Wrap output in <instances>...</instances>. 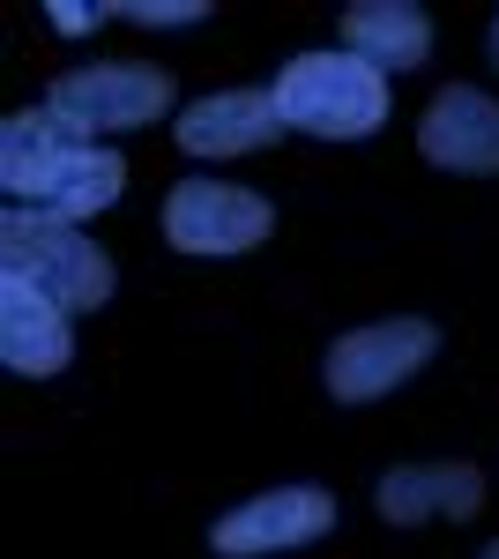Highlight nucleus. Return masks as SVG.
I'll return each instance as SVG.
<instances>
[{"instance_id":"16","label":"nucleus","mask_w":499,"mask_h":559,"mask_svg":"<svg viewBox=\"0 0 499 559\" xmlns=\"http://www.w3.org/2000/svg\"><path fill=\"white\" fill-rule=\"evenodd\" d=\"M477 559H499V545H485V552H477Z\"/></svg>"},{"instance_id":"3","label":"nucleus","mask_w":499,"mask_h":559,"mask_svg":"<svg viewBox=\"0 0 499 559\" xmlns=\"http://www.w3.org/2000/svg\"><path fill=\"white\" fill-rule=\"evenodd\" d=\"M0 261H8V276L38 284L60 313H90V306L112 299V284H120L112 254L90 239L83 224H60V216H38V210L0 216Z\"/></svg>"},{"instance_id":"9","label":"nucleus","mask_w":499,"mask_h":559,"mask_svg":"<svg viewBox=\"0 0 499 559\" xmlns=\"http://www.w3.org/2000/svg\"><path fill=\"white\" fill-rule=\"evenodd\" d=\"M0 358H8V373H60L68 358H75V329H68V313L45 299L38 284H23V276H8L0 269Z\"/></svg>"},{"instance_id":"8","label":"nucleus","mask_w":499,"mask_h":559,"mask_svg":"<svg viewBox=\"0 0 499 559\" xmlns=\"http://www.w3.org/2000/svg\"><path fill=\"white\" fill-rule=\"evenodd\" d=\"M417 150H425V165H440V173L492 179L499 173V105L470 83H448L425 105V120H417Z\"/></svg>"},{"instance_id":"11","label":"nucleus","mask_w":499,"mask_h":559,"mask_svg":"<svg viewBox=\"0 0 499 559\" xmlns=\"http://www.w3.org/2000/svg\"><path fill=\"white\" fill-rule=\"evenodd\" d=\"M485 508V471H470V463H403V471L380 477V522H395V530H411V522H470Z\"/></svg>"},{"instance_id":"14","label":"nucleus","mask_w":499,"mask_h":559,"mask_svg":"<svg viewBox=\"0 0 499 559\" xmlns=\"http://www.w3.org/2000/svg\"><path fill=\"white\" fill-rule=\"evenodd\" d=\"M105 15H112V8H97V0H52V8H45V23H52V31H68V38H83V31H97V23H105Z\"/></svg>"},{"instance_id":"7","label":"nucleus","mask_w":499,"mask_h":559,"mask_svg":"<svg viewBox=\"0 0 499 559\" xmlns=\"http://www.w3.org/2000/svg\"><path fill=\"white\" fill-rule=\"evenodd\" d=\"M335 530V500L321 485H284V492H261V500H239L231 515H216L209 530V552L224 559H261V552H292V545H313Z\"/></svg>"},{"instance_id":"6","label":"nucleus","mask_w":499,"mask_h":559,"mask_svg":"<svg viewBox=\"0 0 499 559\" xmlns=\"http://www.w3.org/2000/svg\"><path fill=\"white\" fill-rule=\"evenodd\" d=\"M276 231V210L231 179H179L165 194V239L179 254H247Z\"/></svg>"},{"instance_id":"4","label":"nucleus","mask_w":499,"mask_h":559,"mask_svg":"<svg viewBox=\"0 0 499 559\" xmlns=\"http://www.w3.org/2000/svg\"><path fill=\"white\" fill-rule=\"evenodd\" d=\"M440 350V329L432 321H366V329H351V336H335L329 358H321V381H329L335 403H380L388 388H403Z\"/></svg>"},{"instance_id":"12","label":"nucleus","mask_w":499,"mask_h":559,"mask_svg":"<svg viewBox=\"0 0 499 559\" xmlns=\"http://www.w3.org/2000/svg\"><path fill=\"white\" fill-rule=\"evenodd\" d=\"M343 52L395 75V68H417L432 52V23H425L417 0H351L343 8Z\"/></svg>"},{"instance_id":"13","label":"nucleus","mask_w":499,"mask_h":559,"mask_svg":"<svg viewBox=\"0 0 499 559\" xmlns=\"http://www.w3.org/2000/svg\"><path fill=\"white\" fill-rule=\"evenodd\" d=\"M112 15L150 23V31H171V23H209V0H112Z\"/></svg>"},{"instance_id":"2","label":"nucleus","mask_w":499,"mask_h":559,"mask_svg":"<svg viewBox=\"0 0 499 559\" xmlns=\"http://www.w3.org/2000/svg\"><path fill=\"white\" fill-rule=\"evenodd\" d=\"M276 112H284V128L298 134H321V142H366V134L388 128V105H395V83L366 68L358 52H298L284 60V75H276Z\"/></svg>"},{"instance_id":"5","label":"nucleus","mask_w":499,"mask_h":559,"mask_svg":"<svg viewBox=\"0 0 499 559\" xmlns=\"http://www.w3.org/2000/svg\"><path fill=\"white\" fill-rule=\"evenodd\" d=\"M45 105L60 120H75L83 134H127L171 112V75L165 68H134V60H97V68L60 75Z\"/></svg>"},{"instance_id":"10","label":"nucleus","mask_w":499,"mask_h":559,"mask_svg":"<svg viewBox=\"0 0 499 559\" xmlns=\"http://www.w3.org/2000/svg\"><path fill=\"white\" fill-rule=\"evenodd\" d=\"M276 134H284V112H276L269 90H216V97L179 112L187 157H247V150H269Z\"/></svg>"},{"instance_id":"1","label":"nucleus","mask_w":499,"mask_h":559,"mask_svg":"<svg viewBox=\"0 0 499 559\" xmlns=\"http://www.w3.org/2000/svg\"><path fill=\"white\" fill-rule=\"evenodd\" d=\"M0 187L15 194V210L60 216V224H90L112 210L127 187V157L105 150L97 134L60 120L52 105L38 112H8L0 120Z\"/></svg>"},{"instance_id":"15","label":"nucleus","mask_w":499,"mask_h":559,"mask_svg":"<svg viewBox=\"0 0 499 559\" xmlns=\"http://www.w3.org/2000/svg\"><path fill=\"white\" fill-rule=\"evenodd\" d=\"M492 60H499V15H492Z\"/></svg>"}]
</instances>
